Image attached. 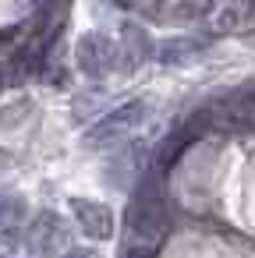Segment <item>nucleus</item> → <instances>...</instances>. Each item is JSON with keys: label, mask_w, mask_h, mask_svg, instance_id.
Segmentation results:
<instances>
[{"label": "nucleus", "mask_w": 255, "mask_h": 258, "mask_svg": "<svg viewBox=\"0 0 255 258\" xmlns=\"http://www.w3.org/2000/svg\"><path fill=\"white\" fill-rule=\"evenodd\" d=\"M71 244V233H68V223L57 216V212H39L29 226V251L36 254H64Z\"/></svg>", "instance_id": "5"}, {"label": "nucleus", "mask_w": 255, "mask_h": 258, "mask_svg": "<svg viewBox=\"0 0 255 258\" xmlns=\"http://www.w3.org/2000/svg\"><path fill=\"white\" fill-rule=\"evenodd\" d=\"M71 212L82 226L85 237L92 240H110L114 237V216L103 202H92V198H71Z\"/></svg>", "instance_id": "6"}, {"label": "nucleus", "mask_w": 255, "mask_h": 258, "mask_svg": "<svg viewBox=\"0 0 255 258\" xmlns=\"http://www.w3.org/2000/svg\"><path fill=\"white\" fill-rule=\"evenodd\" d=\"M170 230V212H167V198L160 187V170H145L131 205H128V237L131 244L124 247L128 254H156L160 244L167 240Z\"/></svg>", "instance_id": "1"}, {"label": "nucleus", "mask_w": 255, "mask_h": 258, "mask_svg": "<svg viewBox=\"0 0 255 258\" xmlns=\"http://www.w3.org/2000/svg\"><path fill=\"white\" fill-rule=\"evenodd\" d=\"M145 117H149V103L131 99V103H124V106H117V110L103 113V117L85 131V145H92V149L117 145V142H124L131 131H138Z\"/></svg>", "instance_id": "2"}, {"label": "nucleus", "mask_w": 255, "mask_h": 258, "mask_svg": "<svg viewBox=\"0 0 255 258\" xmlns=\"http://www.w3.org/2000/svg\"><path fill=\"white\" fill-rule=\"evenodd\" d=\"M209 117L227 127H255V82H244V85L223 92L209 106Z\"/></svg>", "instance_id": "4"}, {"label": "nucleus", "mask_w": 255, "mask_h": 258, "mask_svg": "<svg viewBox=\"0 0 255 258\" xmlns=\"http://www.w3.org/2000/svg\"><path fill=\"white\" fill-rule=\"evenodd\" d=\"M75 64H78V71L85 78L103 82L117 68V46H114V39L103 36V32H85L78 39V46H75Z\"/></svg>", "instance_id": "3"}, {"label": "nucleus", "mask_w": 255, "mask_h": 258, "mask_svg": "<svg viewBox=\"0 0 255 258\" xmlns=\"http://www.w3.org/2000/svg\"><path fill=\"white\" fill-rule=\"evenodd\" d=\"M25 219V202L15 191H0V233H15Z\"/></svg>", "instance_id": "8"}, {"label": "nucleus", "mask_w": 255, "mask_h": 258, "mask_svg": "<svg viewBox=\"0 0 255 258\" xmlns=\"http://www.w3.org/2000/svg\"><path fill=\"white\" fill-rule=\"evenodd\" d=\"M121 46H124V60H128V68L145 64V60H149V53H152V43H149L145 29H138V25H124Z\"/></svg>", "instance_id": "7"}, {"label": "nucleus", "mask_w": 255, "mask_h": 258, "mask_svg": "<svg viewBox=\"0 0 255 258\" xmlns=\"http://www.w3.org/2000/svg\"><path fill=\"white\" fill-rule=\"evenodd\" d=\"M216 0H177V18H206Z\"/></svg>", "instance_id": "10"}, {"label": "nucleus", "mask_w": 255, "mask_h": 258, "mask_svg": "<svg viewBox=\"0 0 255 258\" xmlns=\"http://www.w3.org/2000/svg\"><path fill=\"white\" fill-rule=\"evenodd\" d=\"M202 50V43H195V39H174V43H167L163 50H160V60L163 64H184L188 57H195Z\"/></svg>", "instance_id": "9"}]
</instances>
